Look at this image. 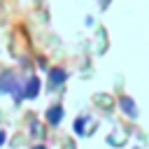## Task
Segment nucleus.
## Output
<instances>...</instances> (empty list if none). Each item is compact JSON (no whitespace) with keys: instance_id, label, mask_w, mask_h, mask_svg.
Masks as SVG:
<instances>
[{"instance_id":"obj_4","label":"nucleus","mask_w":149,"mask_h":149,"mask_svg":"<svg viewBox=\"0 0 149 149\" xmlns=\"http://www.w3.org/2000/svg\"><path fill=\"white\" fill-rule=\"evenodd\" d=\"M65 77H68L65 70H61V68H58V70H51V84H63Z\"/></svg>"},{"instance_id":"obj_1","label":"nucleus","mask_w":149,"mask_h":149,"mask_svg":"<svg viewBox=\"0 0 149 149\" xmlns=\"http://www.w3.org/2000/svg\"><path fill=\"white\" fill-rule=\"evenodd\" d=\"M119 109L121 114H126L130 121H135L140 116V109H137V102L130 98V95H119Z\"/></svg>"},{"instance_id":"obj_5","label":"nucleus","mask_w":149,"mask_h":149,"mask_svg":"<svg viewBox=\"0 0 149 149\" xmlns=\"http://www.w3.org/2000/svg\"><path fill=\"white\" fill-rule=\"evenodd\" d=\"M86 121H88L86 116H79V119L74 121V133H77V135H86V133H84V130H86Z\"/></svg>"},{"instance_id":"obj_6","label":"nucleus","mask_w":149,"mask_h":149,"mask_svg":"<svg viewBox=\"0 0 149 149\" xmlns=\"http://www.w3.org/2000/svg\"><path fill=\"white\" fill-rule=\"evenodd\" d=\"M35 149H44V147H42V144H40V147H35Z\"/></svg>"},{"instance_id":"obj_2","label":"nucleus","mask_w":149,"mask_h":149,"mask_svg":"<svg viewBox=\"0 0 149 149\" xmlns=\"http://www.w3.org/2000/svg\"><path fill=\"white\" fill-rule=\"evenodd\" d=\"M61 119H63V107H61V105L49 107V112H47V121L56 126V123H61Z\"/></svg>"},{"instance_id":"obj_3","label":"nucleus","mask_w":149,"mask_h":149,"mask_svg":"<svg viewBox=\"0 0 149 149\" xmlns=\"http://www.w3.org/2000/svg\"><path fill=\"white\" fill-rule=\"evenodd\" d=\"M37 91H40V81H37V77H30L26 84V98H35Z\"/></svg>"}]
</instances>
